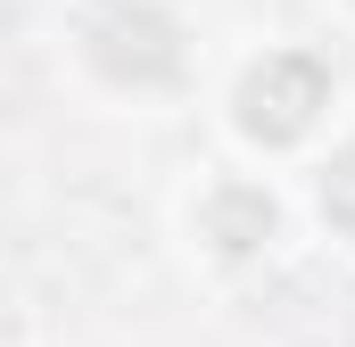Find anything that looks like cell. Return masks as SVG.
<instances>
[{"label": "cell", "mask_w": 355, "mask_h": 347, "mask_svg": "<svg viewBox=\"0 0 355 347\" xmlns=\"http://www.w3.org/2000/svg\"><path fill=\"white\" fill-rule=\"evenodd\" d=\"M331 108V75L306 58V50H265L240 91H232V124L257 141V149H289L314 133V116Z\"/></svg>", "instance_id": "obj_1"}, {"label": "cell", "mask_w": 355, "mask_h": 347, "mask_svg": "<svg viewBox=\"0 0 355 347\" xmlns=\"http://www.w3.org/2000/svg\"><path fill=\"white\" fill-rule=\"evenodd\" d=\"M91 58H99V75L107 83H166L182 67V42H174V17L166 8H107L99 25H91Z\"/></svg>", "instance_id": "obj_2"}, {"label": "cell", "mask_w": 355, "mask_h": 347, "mask_svg": "<svg viewBox=\"0 0 355 347\" xmlns=\"http://www.w3.org/2000/svg\"><path fill=\"white\" fill-rule=\"evenodd\" d=\"M272 232H281V207H272L265 182H215L198 198V240L215 257H257Z\"/></svg>", "instance_id": "obj_3"}, {"label": "cell", "mask_w": 355, "mask_h": 347, "mask_svg": "<svg viewBox=\"0 0 355 347\" xmlns=\"http://www.w3.org/2000/svg\"><path fill=\"white\" fill-rule=\"evenodd\" d=\"M314 207H322V223H331L339 240H355V141H339V149H331V166H322V190H314Z\"/></svg>", "instance_id": "obj_4"}]
</instances>
